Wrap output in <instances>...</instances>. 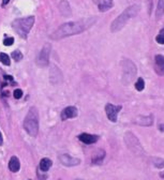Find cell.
I'll list each match as a JSON object with an SVG mask.
<instances>
[{
    "mask_svg": "<svg viewBox=\"0 0 164 180\" xmlns=\"http://www.w3.org/2000/svg\"><path fill=\"white\" fill-rule=\"evenodd\" d=\"M96 17H91V19H85L82 21H75L70 22V23H66L61 25L58 28L54 33L50 34V38L54 40H59L62 38L70 37V36H74V34H78L80 32L85 31L88 29L89 27L94 25L96 23Z\"/></svg>",
    "mask_w": 164,
    "mask_h": 180,
    "instance_id": "cell-1",
    "label": "cell"
},
{
    "mask_svg": "<svg viewBox=\"0 0 164 180\" xmlns=\"http://www.w3.org/2000/svg\"><path fill=\"white\" fill-rule=\"evenodd\" d=\"M139 9H141V8H139L138 5H130V7H128L116 19H114V22H113L112 25H111V31L117 32L122 29V28L127 25L129 19H133V17H135V16L138 14Z\"/></svg>",
    "mask_w": 164,
    "mask_h": 180,
    "instance_id": "cell-2",
    "label": "cell"
},
{
    "mask_svg": "<svg viewBox=\"0 0 164 180\" xmlns=\"http://www.w3.org/2000/svg\"><path fill=\"white\" fill-rule=\"evenodd\" d=\"M24 129L31 136H36L39 132V114L36 107H31L24 120Z\"/></svg>",
    "mask_w": 164,
    "mask_h": 180,
    "instance_id": "cell-3",
    "label": "cell"
},
{
    "mask_svg": "<svg viewBox=\"0 0 164 180\" xmlns=\"http://www.w3.org/2000/svg\"><path fill=\"white\" fill-rule=\"evenodd\" d=\"M33 24H34V17L33 16H28V17H24V19H15L12 23V27L17 32V34H19L24 39H26L30 29L33 26Z\"/></svg>",
    "mask_w": 164,
    "mask_h": 180,
    "instance_id": "cell-4",
    "label": "cell"
},
{
    "mask_svg": "<svg viewBox=\"0 0 164 180\" xmlns=\"http://www.w3.org/2000/svg\"><path fill=\"white\" fill-rule=\"evenodd\" d=\"M125 141L127 146L131 149V151L135 153L137 155H142L144 153V149L142 147L141 143L137 139V137L134 134H132L131 132H127L125 135Z\"/></svg>",
    "mask_w": 164,
    "mask_h": 180,
    "instance_id": "cell-5",
    "label": "cell"
},
{
    "mask_svg": "<svg viewBox=\"0 0 164 180\" xmlns=\"http://www.w3.org/2000/svg\"><path fill=\"white\" fill-rule=\"evenodd\" d=\"M122 70H123V80H125L127 84L131 82L136 75V66H135L134 62L131 61L129 59L122 60Z\"/></svg>",
    "mask_w": 164,
    "mask_h": 180,
    "instance_id": "cell-6",
    "label": "cell"
},
{
    "mask_svg": "<svg viewBox=\"0 0 164 180\" xmlns=\"http://www.w3.org/2000/svg\"><path fill=\"white\" fill-rule=\"evenodd\" d=\"M50 44L46 43L43 46L41 53L39 54L36 58V64L39 66H46L48 64V59H50Z\"/></svg>",
    "mask_w": 164,
    "mask_h": 180,
    "instance_id": "cell-7",
    "label": "cell"
},
{
    "mask_svg": "<svg viewBox=\"0 0 164 180\" xmlns=\"http://www.w3.org/2000/svg\"><path fill=\"white\" fill-rule=\"evenodd\" d=\"M122 110V106L121 105H113L111 103H107L105 105V113H106V116L108 118L109 121L112 122H116L117 121V116H118V113Z\"/></svg>",
    "mask_w": 164,
    "mask_h": 180,
    "instance_id": "cell-8",
    "label": "cell"
},
{
    "mask_svg": "<svg viewBox=\"0 0 164 180\" xmlns=\"http://www.w3.org/2000/svg\"><path fill=\"white\" fill-rule=\"evenodd\" d=\"M59 160L61 162V164H63L64 166H75V165H78L80 163V159H76V158H73L69 155H61L59 157Z\"/></svg>",
    "mask_w": 164,
    "mask_h": 180,
    "instance_id": "cell-9",
    "label": "cell"
},
{
    "mask_svg": "<svg viewBox=\"0 0 164 180\" xmlns=\"http://www.w3.org/2000/svg\"><path fill=\"white\" fill-rule=\"evenodd\" d=\"M155 70L158 75L164 76V56L163 55H155Z\"/></svg>",
    "mask_w": 164,
    "mask_h": 180,
    "instance_id": "cell-10",
    "label": "cell"
},
{
    "mask_svg": "<svg viewBox=\"0 0 164 180\" xmlns=\"http://www.w3.org/2000/svg\"><path fill=\"white\" fill-rule=\"evenodd\" d=\"M76 116H77V110H76V107H74V106L66 107L61 113V119L62 120L75 118Z\"/></svg>",
    "mask_w": 164,
    "mask_h": 180,
    "instance_id": "cell-11",
    "label": "cell"
},
{
    "mask_svg": "<svg viewBox=\"0 0 164 180\" xmlns=\"http://www.w3.org/2000/svg\"><path fill=\"white\" fill-rule=\"evenodd\" d=\"M134 122L137 125H143V127H150L153 123L152 116H138L135 118Z\"/></svg>",
    "mask_w": 164,
    "mask_h": 180,
    "instance_id": "cell-12",
    "label": "cell"
},
{
    "mask_svg": "<svg viewBox=\"0 0 164 180\" xmlns=\"http://www.w3.org/2000/svg\"><path fill=\"white\" fill-rule=\"evenodd\" d=\"M78 138H80V141H83L86 145H92L96 141H98V136L97 135H91L88 134V133H83V134H80L78 136Z\"/></svg>",
    "mask_w": 164,
    "mask_h": 180,
    "instance_id": "cell-13",
    "label": "cell"
},
{
    "mask_svg": "<svg viewBox=\"0 0 164 180\" xmlns=\"http://www.w3.org/2000/svg\"><path fill=\"white\" fill-rule=\"evenodd\" d=\"M97 3L101 12L108 11L113 7V0H97Z\"/></svg>",
    "mask_w": 164,
    "mask_h": 180,
    "instance_id": "cell-14",
    "label": "cell"
},
{
    "mask_svg": "<svg viewBox=\"0 0 164 180\" xmlns=\"http://www.w3.org/2000/svg\"><path fill=\"white\" fill-rule=\"evenodd\" d=\"M105 158V151L102 149H99L94 155H92V163L94 164H101Z\"/></svg>",
    "mask_w": 164,
    "mask_h": 180,
    "instance_id": "cell-15",
    "label": "cell"
},
{
    "mask_svg": "<svg viewBox=\"0 0 164 180\" xmlns=\"http://www.w3.org/2000/svg\"><path fill=\"white\" fill-rule=\"evenodd\" d=\"M59 11L61 12V14L63 16H70L71 15V8H70V5L68 3V1H66V0H63V1H61L59 5Z\"/></svg>",
    "mask_w": 164,
    "mask_h": 180,
    "instance_id": "cell-16",
    "label": "cell"
},
{
    "mask_svg": "<svg viewBox=\"0 0 164 180\" xmlns=\"http://www.w3.org/2000/svg\"><path fill=\"white\" fill-rule=\"evenodd\" d=\"M19 167H21V164H19V160L16 157H12L11 160L9 162V168L11 172L13 173H16V172L19 171Z\"/></svg>",
    "mask_w": 164,
    "mask_h": 180,
    "instance_id": "cell-17",
    "label": "cell"
},
{
    "mask_svg": "<svg viewBox=\"0 0 164 180\" xmlns=\"http://www.w3.org/2000/svg\"><path fill=\"white\" fill-rule=\"evenodd\" d=\"M53 165V162L50 161V159H47V158H44V159L41 160V162H40V169H41L42 172H47L48 169L52 167Z\"/></svg>",
    "mask_w": 164,
    "mask_h": 180,
    "instance_id": "cell-18",
    "label": "cell"
},
{
    "mask_svg": "<svg viewBox=\"0 0 164 180\" xmlns=\"http://www.w3.org/2000/svg\"><path fill=\"white\" fill-rule=\"evenodd\" d=\"M164 14V0H159L157 5V19H160Z\"/></svg>",
    "mask_w": 164,
    "mask_h": 180,
    "instance_id": "cell-19",
    "label": "cell"
},
{
    "mask_svg": "<svg viewBox=\"0 0 164 180\" xmlns=\"http://www.w3.org/2000/svg\"><path fill=\"white\" fill-rule=\"evenodd\" d=\"M152 164L157 168H163L164 167V159L162 158H153L152 159Z\"/></svg>",
    "mask_w": 164,
    "mask_h": 180,
    "instance_id": "cell-20",
    "label": "cell"
},
{
    "mask_svg": "<svg viewBox=\"0 0 164 180\" xmlns=\"http://www.w3.org/2000/svg\"><path fill=\"white\" fill-rule=\"evenodd\" d=\"M144 88H145V80H144V78L141 77L135 83V89H136L137 91H143Z\"/></svg>",
    "mask_w": 164,
    "mask_h": 180,
    "instance_id": "cell-21",
    "label": "cell"
},
{
    "mask_svg": "<svg viewBox=\"0 0 164 180\" xmlns=\"http://www.w3.org/2000/svg\"><path fill=\"white\" fill-rule=\"evenodd\" d=\"M0 62H2V63L5 64V66H10L11 60H10V57L7 55V54H5V53H0Z\"/></svg>",
    "mask_w": 164,
    "mask_h": 180,
    "instance_id": "cell-22",
    "label": "cell"
},
{
    "mask_svg": "<svg viewBox=\"0 0 164 180\" xmlns=\"http://www.w3.org/2000/svg\"><path fill=\"white\" fill-rule=\"evenodd\" d=\"M155 41H157V43L161 44V45L164 44V29H161L160 33L155 37Z\"/></svg>",
    "mask_w": 164,
    "mask_h": 180,
    "instance_id": "cell-23",
    "label": "cell"
},
{
    "mask_svg": "<svg viewBox=\"0 0 164 180\" xmlns=\"http://www.w3.org/2000/svg\"><path fill=\"white\" fill-rule=\"evenodd\" d=\"M12 58H13L15 61H19V60H22V58H23V55H22V53L19 52V50H14V52L12 53Z\"/></svg>",
    "mask_w": 164,
    "mask_h": 180,
    "instance_id": "cell-24",
    "label": "cell"
},
{
    "mask_svg": "<svg viewBox=\"0 0 164 180\" xmlns=\"http://www.w3.org/2000/svg\"><path fill=\"white\" fill-rule=\"evenodd\" d=\"M13 96L15 99H21L22 96H23V91H22L21 89H16V90H14Z\"/></svg>",
    "mask_w": 164,
    "mask_h": 180,
    "instance_id": "cell-25",
    "label": "cell"
},
{
    "mask_svg": "<svg viewBox=\"0 0 164 180\" xmlns=\"http://www.w3.org/2000/svg\"><path fill=\"white\" fill-rule=\"evenodd\" d=\"M13 43H14L13 38H5V39L3 40V44H5V46H11Z\"/></svg>",
    "mask_w": 164,
    "mask_h": 180,
    "instance_id": "cell-26",
    "label": "cell"
},
{
    "mask_svg": "<svg viewBox=\"0 0 164 180\" xmlns=\"http://www.w3.org/2000/svg\"><path fill=\"white\" fill-rule=\"evenodd\" d=\"M159 130L161 131V132H164V123H161V124L159 125Z\"/></svg>",
    "mask_w": 164,
    "mask_h": 180,
    "instance_id": "cell-27",
    "label": "cell"
},
{
    "mask_svg": "<svg viewBox=\"0 0 164 180\" xmlns=\"http://www.w3.org/2000/svg\"><path fill=\"white\" fill-rule=\"evenodd\" d=\"M5 80H13V77L12 76H9V75H5Z\"/></svg>",
    "mask_w": 164,
    "mask_h": 180,
    "instance_id": "cell-28",
    "label": "cell"
},
{
    "mask_svg": "<svg viewBox=\"0 0 164 180\" xmlns=\"http://www.w3.org/2000/svg\"><path fill=\"white\" fill-rule=\"evenodd\" d=\"M10 0H2V5H8V2H9Z\"/></svg>",
    "mask_w": 164,
    "mask_h": 180,
    "instance_id": "cell-29",
    "label": "cell"
},
{
    "mask_svg": "<svg viewBox=\"0 0 164 180\" xmlns=\"http://www.w3.org/2000/svg\"><path fill=\"white\" fill-rule=\"evenodd\" d=\"M2 141H3V139H2V135H1V133H0V146L2 145Z\"/></svg>",
    "mask_w": 164,
    "mask_h": 180,
    "instance_id": "cell-30",
    "label": "cell"
},
{
    "mask_svg": "<svg viewBox=\"0 0 164 180\" xmlns=\"http://www.w3.org/2000/svg\"><path fill=\"white\" fill-rule=\"evenodd\" d=\"M160 176H161L162 178H164V173H161V174H160Z\"/></svg>",
    "mask_w": 164,
    "mask_h": 180,
    "instance_id": "cell-31",
    "label": "cell"
},
{
    "mask_svg": "<svg viewBox=\"0 0 164 180\" xmlns=\"http://www.w3.org/2000/svg\"><path fill=\"white\" fill-rule=\"evenodd\" d=\"M59 180H61V179H59Z\"/></svg>",
    "mask_w": 164,
    "mask_h": 180,
    "instance_id": "cell-32",
    "label": "cell"
}]
</instances>
